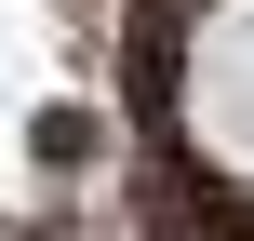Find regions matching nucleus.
<instances>
[{
    "label": "nucleus",
    "instance_id": "nucleus-1",
    "mask_svg": "<svg viewBox=\"0 0 254 241\" xmlns=\"http://www.w3.org/2000/svg\"><path fill=\"white\" fill-rule=\"evenodd\" d=\"M188 134L228 174H254V0H214L188 27Z\"/></svg>",
    "mask_w": 254,
    "mask_h": 241
}]
</instances>
